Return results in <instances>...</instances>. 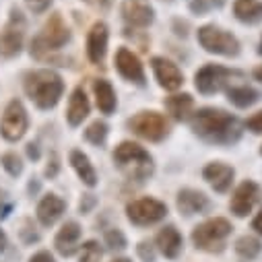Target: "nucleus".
<instances>
[{
  "label": "nucleus",
  "instance_id": "nucleus-1",
  "mask_svg": "<svg viewBox=\"0 0 262 262\" xmlns=\"http://www.w3.org/2000/svg\"><path fill=\"white\" fill-rule=\"evenodd\" d=\"M192 130L213 143H229L237 137V120L225 110L203 107L192 116Z\"/></svg>",
  "mask_w": 262,
  "mask_h": 262
},
{
  "label": "nucleus",
  "instance_id": "nucleus-2",
  "mask_svg": "<svg viewBox=\"0 0 262 262\" xmlns=\"http://www.w3.org/2000/svg\"><path fill=\"white\" fill-rule=\"evenodd\" d=\"M25 91L39 110H52L64 91V81L54 71H33L25 77Z\"/></svg>",
  "mask_w": 262,
  "mask_h": 262
},
{
  "label": "nucleus",
  "instance_id": "nucleus-3",
  "mask_svg": "<svg viewBox=\"0 0 262 262\" xmlns=\"http://www.w3.org/2000/svg\"><path fill=\"white\" fill-rule=\"evenodd\" d=\"M114 161L128 171V176L133 178H145L151 173V155L137 143L133 141H124L116 147L114 151Z\"/></svg>",
  "mask_w": 262,
  "mask_h": 262
},
{
  "label": "nucleus",
  "instance_id": "nucleus-4",
  "mask_svg": "<svg viewBox=\"0 0 262 262\" xmlns=\"http://www.w3.org/2000/svg\"><path fill=\"white\" fill-rule=\"evenodd\" d=\"M231 233V223L227 219L215 217L201 223L192 231V242L196 248L207 252H221L225 246V237Z\"/></svg>",
  "mask_w": 262,
  "mask_h": 262
},
{
  "label": "nucleus",
  "instance_id": "nucleus-5",
  "mask_svg": "<svg viewBox=\"0 0 262 262\" xmlns=\"http://www.w3.org/2000/svg\"><path fill=\"white\" fill-rule=\"evenodd\" d=\"M242 77L244 75L239 71L223 69V67H217V64H207V67H203L194 75V85L203 95H213L225 89L233 79H242Z\"/></svg>",
  "mask_w": 262,
  "mask_h": 262
},
{
  "label": "nucleus",
  "instance_id": "nucleus-6",
  "mask_svg": "<svg viewBox=\"0 0 262 262\" xmlns=\"http://www.w3.org/2000/svg\"><path fill=\"white\" fill-rule=\"evenodd\" d=\"M71 39L69 27L64 25L62 17L58 13L50 15V19L43 25V33L31 41V54L33 56H41L43 50H60L64 43Z\"/></svg>",
  "mask_w": 262,
  "mask_h": 262
},
{
  "label": "nucleus",
  "instance_id": "nucleus-7",
  "mask_svg": "<svg viewBox=\"0 0 262 262\" xmlns=\"http://www.w3.org/2000/svg\"><path fill=\"white\" fill-rule=\"evenodd\" d=\"M199 41L201 46L219 56H237L239 54V41L235 35L215 27V25H205L199 29Z\"/></svg>",
  "mask_w": 262,
  "mask_h": 262
},
{
  "label": "nucleus",
  "instance_id": "nucleus-8",
  "mask_svg": "<svg viewBox=\"0 0 262 262\" xmlns=\"http://www.w3.org/2000/svg\"><path fill=\"white\" fill-rule=\"evenodd\" d=\"M128 126L135 135L145 141H161L167 135V120L159 112H139L128 120Z\"/></svg>",
  "mask_w": 262,
  "mask_h": 262
},
{
  "label": "nucleus",
  "instance_id": "nucleus-9",
  "mask_svg": "<svg viewBox=\"0 0 262 262\" xmlns=\"http://www.w3.org/2000/svg\"><path fill=\"white\" fill-rule=\"evenodd\" d=\"M126 215L135 225H153L167 215V207L155 199H139L126 207Z\"/></svg>",
  "mask_w": 262,
  "mask_h": 262
},
{
  "label": "nucleus",
  "instance_id": "nucleus-10",
  "mask_svg": "<svg viewBox=\"0 0 262 262\" xmlns=\"http://www.w3.org/2000/svg\"><path fill=\"white\" fill-rule=\"evenodd\" d=\"M23 37H25V19L21 17L19 11H13L11 21L0 31V56L3 58L17 56L23 48Z\"/></svg>",
  "mask_w": 262,
  "mask_h": 262
},
{
  "label": "nucleus",
  "instance_id": "nucleus-11",
  "mask_svg": "<svg viewBox=\"0 0 262 262\" xmlns=\"http://www.w3.org/2000/svg\"><path fill=\"white\" fill-rule=\"evenodd\" d=\"M25 130H27V112L19 99H13L5 110L0 133H3V137L7 141L15 143L25 135Z\"/></svg>",
  "mask_w": 262,
  "mask_h": 262
},
{
  "label": "nucleus",
  "instance_id": "nucleus-12",
  "mask_svg": "<svg viewBox=\"0 0 262 262\" xmlns=\"http://www.w3.org/2000/svg\"><path fill=\"white\" fill-rule=\"evenodd\" d=\"M258 199H260V188H258V184H254V182H250V180L242 182V184L237 186V190L233 192V199H231V203H229L231 213H235L237 217H246V215L254 209V205L258 203Z\"/></svg>",
  "mask_w": 262,
  "mask_h": 262
},
{
  "label": "nucleus",
  "instance_id": "nucleus-13",
  "mask_svg": "<svg viewBox=\"0 0 262 262\" xmlns=\"http://www.w3.org/2000/svg\"><path fill=\"white\" fill-rule=\"evenodd\" d=\"M116 69L118 73L130 81V83H137V85H143L145 83V71H143V64L139 60L137 54H133L128 48H120L118 54H116Z\"/></svg>",
  "mask_w": 262,
  "mask_h": 262
},
{
  "label": "nucleus",
  "instance_id": "nucleus-14",
  "mask_svg": "<svg viewBox=\"0 0 262 262\" xmlns=\"http://www.w3.org/2000/svg\"><path fill=\"white\" fill-rule=\"evenodd\" d=\"M151 67H153V73H155L159 85H161L165 91H176V89L182 87L184 75H182V71L176 67L171 60L157 56V58L151 60Z\"/></svg>",
  "mask_w": 262,
  "mask_h": 262
},
{
  "label": "nucleus",
  "instance_id": "nucleus-15",
  "mask_svg": "<svg viewBox=\"0 0 262 262\" xmlns=\"http://www.w3.org/2000/svg\"><path fill=\"white\" fill-rule=\"evenodd\" d=\"M122 15L128 25L133 27H149L153 23V9L145 0H124Z\"/></svg>",
  "mask_w": 262,
  "mask_h": 262
},
{
  "label": "nucleus",
  "instance_id": "nucleus-16",
  "mask_svg": "<svg viewBox=\"0 0 262 262\" xmlns=\"http://www.w3.org/2000/svg\"><path fill=\"white\" fill-rule=\"evenodd\" d=\"M107 50V25L105 23H95L87 35V56L93 64L103 62Z\"/></svg>",
  "mask_w": 262,
  "mask_h": 262
},
{
  "label": "nucleus",
  "instance_id": "nucleus-17",
  "mask_svg": "<svg viewBox=\"0 0 262 262\" xmlns=\"http://www.w3.org/2000/svg\"><path fill=\"white\" fill-rule=\"evenodd\" d=\"M79 239H81V227L77 221H69L64 223L54 239V246L56 250L62 254V256H73L79 248Z\"/></svg>",
  "mask_w": 262,
  "mask_h": 262
},
{
  "label": "nucleus",
  "instance_id": "nucleus-18",
  "mask_svg": "<svg viewBox=\"0 0 262 262\" xmlns=\"http://www.w3.org/2000/svg\"><path fill=\"white\" fill-rule=\"evenodd\" d=\"M203 176L205 180L217 190V192H227L231 182H233V167H229L227 163H221V161H215V163H209L205 169H203Z\"/></svg>",
  "mask_w": 262,
  "mask_h": 262
},
{
  "label": "nucleus",
  "instance_id": "nucleus-19",
  "mask_svg": "<svg viewBox=\"0 0 262 262\" xmlns=\"http://www.w3.org/2000/svg\"><path fill=\"white\" fill-rule=\"evenodd\" d=\"M64 209H67V203H64L60 196H56V194H46L43 199L39 201V205H37V219H39L41 225L50 227V225H54V223L62 217Z\"/></svg>",
  "mask_w": 262,
  "mask_h": 262
},
{
  "label": "nucleus",
  "instance_id": "nucleus-20",
  "mask_svg": "<svg viewBox=\"0 0 262 262\" xmlns=\"http://www.w3.org/2000/svg\"><path fill=\"white\" fill-rule=\"evenodd\" d=\"M207 207H209V199L203 192L192 190V188L180 190V194H178V209H180V213L194 215V213L207 211Z\"/></svg>",
  "mask_w": 262,
  "mask_h": 262
},
{
  "label": "nucleus",
  "instance_id": "nucleus-21",
  "mask_svg": "<svg viewBox=\"0 0 262 262\" xmlns=\"http://www.w3.org/2000/svg\"><path fill=\"white\" fill-rule=\"evenodd\" d=\"M89 116V99L85 95L83 87H77L69 99V110H67V120L71 126H79L85 118Z\"/></svg>",
  "mask_w": 262,
  "mask_h": 262
},
{
  "label": "nucleus",
  "instance_id": "nucleus-22",
  "mask_svg": "<svg viewBox=\"0 0 262 262\" xmlns=\"http://www.w3.org/2000/svg\"><path fill=\"white\" fill-rule=\"evenodd\" d=\"M93 93H95V103H97L99 112L105 114V116L114 114V110H116V91L110 85V81L97 79L93 83Z\"/></svg>",
  "mask_w": 262,
  "mask_h": 262
},
{
  "label": "nucleus",
  "instance_id": "nucleus-23",
  "mask_svg": "<svg viewBox=\"0 0 262 262\" xmlns=\"http://www.w3.org/2000/svg\"><path fill=\"white\" fill-rule=\"evenodd\" d=\"M155 242H157L161 254L167 256V258H176L180 254V250H182V235H180V231L173 225L163 227L157 233V239Z\"/></svg>",
  "mask_w": 262,
  "mask_h": 262
},
{
  "label": "nucleus",
  "instance_id": "nucleus-24",
  "mask_svg": "<svg viewBox=\"0 0 262 262\" xmlns=\"http://www.w3.org/2000/svg\"><path fill=\"white\" fill-rule=\"evenodd\" d=\"M71 165L75 167L77 176L81 178V182H83L85 186L93 188V186L97 184V173H95V169H93L89 157H87L83 151H77V149L71 151Z\"/></svg>",
  "mask_w": 262,
  "mask_h": 262
},
{
  "label": "nucleus",
  "instance_id": "nucleus-25",
  "mask_svg": "<svg viewBox=\"0 0 262 262\" xmlns=\"http://www.w3.org/2000/svg\"><path fill=\"white\" fill-rule=\"evenodd\" d=\"M233 15L242 23H258L262 21V3L260 0H235Z\"/></svg>",
  "mask_w": 262,
  "mask_h": 262
},
{
  "label": "nucleus",
  "instance_id": "nucleus-26",
  "mask_svg": "<svg viewBox=\"0 0 262 262\" xmlns=\"http://www.w3.org/2000/svg\"><path fill=\"white\" fill-rule=\"evenodd\" d=\"M165 107L167 112L176 118V120H186L194 107V99L188 95V93H182V95H171L165 99Z\"/></svg>",
  "mask_w": 262,
  "mask_h": 262
},
{
  "label": "nucleus",
  "instance_id": "nucleus-27",
  "mask_svg": "<svg viewBox=\"0 0 262 262\" xmlns=\"http://www.w3.org/2000/svg\"><path fill=\"white\" fill-rule=\"evenodd\" d=\"M227 99L237 107H250L260 99V93L256 89H252V87H246V85L229 87L227 89Z\"/></svg>",
  "mask_w": 262,
  "mask_h": 262
},
{
  "label": "nucleus",
  "instance_id": "nucleus-28",
  "mask_svg": "<svg viewBox=\"0 0 262 262\" xmlns=\"http://www.w3.org/2000/svg\"><path fill=\"white\" fill-rule=\"evenodd\" d=\"M260 250H262L260 242L256 237H252V235H244V237H239L235 242V252L242 258H256L260 254Z\"/></svg>",
  "mask_w": 262,
  "mask_h": 262
},
{
  "label": "nucleus",
  "instance_id": "nucleus-29",
  "mask_svg": "<svg viewBox=\"0 0 262 262\" xmlns=\"http://www.w3.org/2000/svg\"><path fill=\"white\" fill-rule=\"evenodd\" d=\"M85 139L93 145H103L105 139H107V124L103 120H95L87 130H85Z\"/></svg>",
  "mask_w": 262,
  "mask_h": 262
},
{
  "label": "nucleus",
  "instance_id": "nucleus-30",
  "mask_svg": "<svg viewBox=\"0 0 262 262\" xmlns=\"http://www.w3.org/2000/svg\"><path fill=\"white\" fill-rule=\"evenodd\" d=\"M101 260V246L97 242H85L81 246V260L79 262H99Z\"/></svg>",
  "mask_w": 262,
  "mask_h": 262
},
{
  "label": "nucleus",
  "instance_id": "nucleus-31",
  "mask_svg": "<svg viewBox=\"0 0 262 262\" xmlns=\"http://www.w3.org/2000/svg\"><path fill=\"white\" fill-rule=\"evenodd\" d=\"M0 163H3V167H5V169L9 171V176H13V178L21 176V171H23V163H21V157H19L17 153H7V155H3Z\"/></svg>",
  "mask_w": 262,
  "mask_h": 262
},
{
  "label": "nucleus",
  "instance_id": "nucleus-32",
  "mask_svg": "<svg viewBox=\"0 0 262 262\" xmlns=\"http://www.w3.org/2000/svg\"><path fill=\"white\" fill-rule=\"evenodd\" d=\"M105 242H107V246L112 250H124L126 248V237H124V233L120 229H110L105 233Z\"/></svg>",
  "mask_w": 262,
  "mask_h": 262
},
{
  "label": "nucleus",
  "instance_id": "nucleus-33",
  "mask_svg": "<svg viewBox=\"0 0 262 262\" xmlns=\"http://www.w3.org/2000/svg\"><path fill=\"white\" fill-rule=\"evenodd\" d=\"M246 126H248V130H252V133L260 135V133H262V112L254 114V116H252V118L246 122Z\"/></svg>",
  "mask_w": 262,
  "mask_h": 262
},
{
  "label": "nucleus",
  "instance_id": "nucleus-34",
  "mask_svg": "<svg viewBox=\"0 0 262 262\" xmlns=\"http://www.w3.org/2000/svg\"><path fill=\"white\" fill-rule=\"evenodd\" d=\"M25 3L33 13H43L52 5V0H25Z\"/></svg>",
  "mask_w": 262,
  "mask_h": 262
},
{
  "label": "nucleus",
  "instance_id": "nucleus-35",
  "mask_svg": "<svg viewBox=\"0 0 262 262\" xmlns=\"http://www.w3.org/2000/svg\"><path fill=\"white\" fill-rule=\"evenodd\" d=\"M139 254H141V258L145 260V262H153V248L147 244V242H143V244H139Z\"/></svg>",
  "mask_w": 262,
  "mask_h": 262
},
{
  "label": "nucleus",
  "instance_id": "nucleus-36",
  "mask_svg": "<svg viewBox=\"0 0 262 262\" xmlns=\"http://www.w3.org/2000/svg\"><path fill=\"white\" fill-rule=\"evenodd\" d=\"M58 167H60V165H58V155L52 153V163L46 167V176H48V178H54V176L58 173Z\"/></svg>",
  "mask_w": 262,
  "mask_h": 262
},
{
  "label": "nucleus",
  "instance_id": "nucleus-37",
  "mask_svg": "<svg viewBox=\"0 0 262 262\" xmlns=\"http://www.w3.org/2000/svg\"><path fill=\"white\" fill-rule=\"evenodd\" d=\"M29 262H54V258H52L50 252H37L29 258Z\"/></svg>",
  "mask_w": 262,
  "mask_h": 262
},
{
  "label": "nucleus",
  "instance_id": "nucleus-38",
  "mask_svg": "<svg viewBox=\"0 0 262 262\" xmlns=\"http://www.w3.org/2000/svg\"><path fill=\"white\" fill-rule=\"evenodd\" d=\"M252 229H256V231L262 235V209H260V213L254 217V221H252Z\"/></svg>",
  "mask_w": 262,
  "mask_h": 262
},
{
  "label": "nucleus",
  "instance_id": "nucleus-39",
  "mask_svg": "<svg viewBox=\"0 0 262 262\" xmlns=\"http://www.w3.org/2000/svg\"><path fill=\"white\" fill-rule=\"evenodd\" d=\"M87 5L91 7H97V9H107L110 7V0H85Z\"/></svg>",
  "mask_w": 262,
  "mask_h": 262
},
{
  "label": "nucleus",
  "instance_id": "nucleus-40",
  "mask_svg": "<svg viewBox=\"0 0 262 262\" xmlns=\"http://www.w3.org/2000/svg\"><path fill=\"white\" fill-rule=\"evenodd\" d=\"M93 203H95V199H93L91 194H87V203H83V201H81V211H83V213H87V211H89V207H91Z\"/></svg>",
  "mask_w": 262,
  "mask_h": 262
},
{
  "label": "nucleus",
  "instance_id": "nucleus-41",
  "mask_svg": "<svg viewBox=\"0 0 262 262\" xmlns=\"http://www.w3.org/2000/svg\"><path fill=\"white\" fill-rule=\"evenodd\" d=\"M27 153H29V157H33V159H37V157H39V153H37V147H35L33 143L27 147Z\"/></svg>",
  "mask_w": 262,
  "mask_h": 262
},
{
  "label": "nucleus",
  "instance_id": "nucleus-42",
  "mask_svg": "<svg viewBox=\"0 0 262 262\" xmlns=\"http://www.w3.org/2000/svg\"><path fill=\"white\" fill-rule=\"evenodd\" d=\"M5 248H7V235L0 229V252H5Z\"/></svg>",
  "mask_w": 262,
  "mask_h": 262
},
{
  "label": "nucleus",
  "instance_id": "nucleus-43",
  "mask_svg": "<svg viewBox=\"0 0 262 262\" xmlns=\"http://www.w3.org/2000/svg\"><path fill=\"white\" fill-rule=\"evenodd\" d=\"M254 77H256V79H258V81L262 83V67H258V69L254 71Z\"/></svg>",
  "mask_w": 262,
  "mask_h": 262
},
{
  "label": "nucleus",
  "instance_id": "nucleus-44",
  "mask_svg": "<svg viewBox=\"0 0 262 262\" xmlns=\"http://www.w3.org/2000/svg\"><path fill=\"white\" fill-rule=\"evenodd\" d=\"M114 262H130V260H128V258H116Z\"/></svg>",
  "mask_w": 262,
  "mask_h": 262
},
{
  "label": "nucleus",
  "instance_id": "nucleus-45",
  "mask_svg": "<svg viewBox=\"0 0 262 262\" xmlns=\"http://www.w3.org/2000/svg\"><path fill=\"white\" fill-rule=\"evenodd\" d=\"M258 52H260V54H262V39H260V48H258Z\"/></svg>",
  "mask_w": 262,
  "mask_h": 262
},
{
  "label": "nucleus",
  "instance_id": "nucleus-46",
  "mask_svg": "<svg viewBox=\"0 0 262 262\" xmlns=\"http://www.w3.org/2000/svg\"><path fill=\"white\" fill-rule=\"evenodd\" d=\"M260 155H262V147H260Z\"/></svg>",
  "mask_w": 262,
  "mask_h": 262
}]
</instances>
